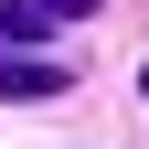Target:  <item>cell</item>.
<instances>
[{
  "mask_svg": "<svg viewBox=\"0 0 149 149\" xmlns=\"http://www.w3.org/2000/svg\"><path fill=\"white\" fill-rule=\"evenodd\" d=\"M64 74H74V64H43V53L11 43V53H0V96H64Z\"/></svg>",
  "mask_w": 149,
  "mask_h": 149,
  "instance_id": "6da1fadb",
  "label": "cell"
},
{
  "mask_svg": "<svg viewBox=\"0 0 149 149\" xmlns=\"http://www.w3.org/2000/svg\"><path fill=\"white\" fill-rule=\"evenodd\" d=\"M32 11H43V22H85L96 0H32Z\"/></svg>",
  "mask_w": 149,
  "mask_h": 149,
  "instance_id": "7a4b0ae2",
  "label": "cell"
},
{
  "mask_svg": "<svg viewBox=\"0 0 149 149\" xmlns=\"http://www.w3.org/2000/svg\"><path fill=\"white\" fill-rule=\"evenodd\" d=\"M139 96H149V64H139Z\"/></svg>",
  "mask_w": 149,
  "mask_h": 149,
  "instance_id": "3957f363",
  "label": "cell"
}]
</instances>
